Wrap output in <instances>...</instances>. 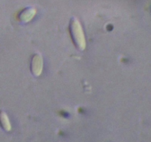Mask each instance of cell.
Wrapping results in <instances>:
<instances>
[{
  "instance_id": "obj_1",
  "label": "cell",
  "mask_w": 151,
  "mask_h": 142,
  "mask_svg": "<svg viewBox=\"0 0 151 142\" xmlns=\"http://www.w3.org/2000/svg\"><path fill=\"white\" fill-rule=\"evenodd\" d=\"M70 33L74 44L79 50H84L86 47V39L80 22L76 18H72L70 22Z\"/></svg>"
},
{
  "instance_id": "obj_2",
  "label": "cell",
  "mask_w": 151,
  "mask_h": 142,
  "mask_svg": "<svg viewBox=\"0 0 151 142\" xmlns=\"http://www.w3.org/2000/svg\"><path fill=\"white\" fill-rule=\"evenodd\" d=\"M43 58L41 54L36 53L33 55L30 62V71L31 73L36 77L40 76L43 70Z\"/></svg>"
},
{
  "instance_id": "obj_3",
  "label": "cell",
  "mask_w": 151,
  "mask_h": 142,
  "mask_svg": "<svg viewBox=\"0 0 151 142\" xmlns=\"http://www.w3.org/2000/svg\"><path fill=\"white\" fill-rule=\"evenodd\" d=\"M36 11L35 8H27L20 13L19 15V19L22 22L27 23L34 17V16L36 15Z\"/></svg>"
}]
</instances>
